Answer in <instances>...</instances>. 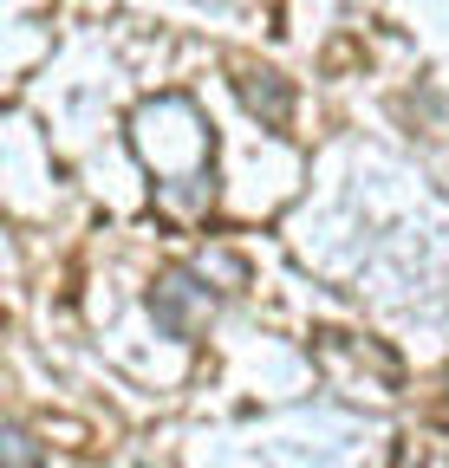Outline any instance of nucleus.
<instances>
[{"instance_id": "1", "label": "nucleus", "mask_w": 449, "mask_h": 468, "mask_svg": "<svg viewBox=\"0 0 449 468\" xmlns=\"http://www.w3.org/2000/svg\"><path fill=\"white\" fill-rule=\"evenodd\" d=\"M150 313H156V325L170 332V338H189L208 313H215V292L189 273V267H176V273H163L156 280V292H150Z\"/></svg>"}, {"instance_id": "2", "label": "nucleus", "mask_w": 449, "mask_h": 468, "mask_svg": "<svg viewBox=\"0 0 449 468\" xmlns=\"http://www.w3.org/2000/svg\"><path fill=\"white\" fill-rule=\"evenodd\" d=\"M235 91H241V104L261 117V124H287L294 91H287V79H280V72H248V79H235Z\"/></svg>"}, {"instance_id": "3", "label": "nucleus", "mask_w": 449, "mask_h": 468, "mask_svg": "<svg viewBox=\"0 0 449 468\" xmlns=\"http://www.w3.org/2000/svg\"><path fill=\"white\" fill-rule=\"evenodd\" d=\"M0 449H7V468H33V436L20 423H7V436H0Z\"/></svg>"}]
</instances>
